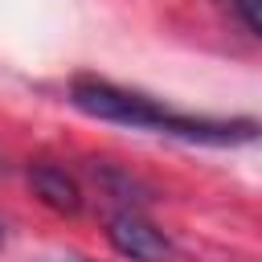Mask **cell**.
<instances>
[{
    "mask_svg": "<svg viewBox=\"0 0 262 262\" xmlns=\"http://www.w3.org/2000/svg\"><path fill=\"white\" fill-rule=\"evenodd\" d=\"M0 246H4V225H0Z\"/></svg>",
    "mask_w": 262,
    "mask_h": 262,
    "instance_id": "obj_6",
    "label": "cell"
},
{
    "mask_svg": "<svg viewBox=\"0 0 262 262\" xmlns=\"http://www.w3.org/2000/svg\"><path fill=\"white\" fill-rule=\"evenodd\" d=\"M61 262H90V258H61Z\"/></svg>",
    "mask_w": 262,
    "mask_h": 262,
    "instance_id": "obj_5",
    "label": "cell"
},
{
    "mask_svg": "<svg viewBox=\"0 0 262 262\" xmlns=\"http://www.w3.org/2000/svg\"><path fill=\"white\" fill-rule=\"evenodd\" d=\"M29 184H33V192L53 209V213H66V217H74L78 209H82V188H78V180L66 172V168H57V164H33L29 168Z\"/></svg>",
    "mask_w": 262,
    "mask_h": 262,
    "instance_id": "obj_3",
    "label": "cell"
},
{
    "mask_svg": "<svg viewBox=\"0 0 262 262\" xmlns=\"http://www.w3.org/2000/svg\"><path fill=\"white\" fill-rule=\"evenodd\" d=\"M106 242H111L123 258H131V262H172V258H176V246L168 242V233L156 229V225H151L143 213H135V209L111 213V221H106Z\"/></svg>",
    "mask_w": 262,
    "mask_h": 262,
    "instance_id": "obj_2",
    "label": "cell"
},
{
    "mask_svg": "<svg viewBox=\"0 0 262 262\" xmlns=\"http://www.w3.org/2000/svg\"><path fill=\"white\" fill-rule=\"evenodd\" d=\"M70 102L102 123H123L135 131H156V135H172L184 143H209V147H237V143H254L262 139V123L258 119H213V115H180L160 106L156 98L115 86L106 78H74L70 82Z\"/></svg>",
    "mask_w": 262,
    "mask_h": 262,
    "instance_id": "obj_1",
    "label": "cell"
},
{
    "mask_svg": "<svg viewBox=\"0 0 262 262\" xmlns=\"http://www.w3.org/2000/svg\"><path fill=\"white\" fill-rule=\"evenodd\" d=\"M233 4V12L242 16V25L254 33V37H262V0H229Z\"/></svg>",
    "mask_w": 262,
    "mask_h": 262,
    "instance_id": "obj_4",
    "label": "cell"
}]
</instances>
